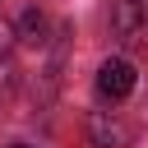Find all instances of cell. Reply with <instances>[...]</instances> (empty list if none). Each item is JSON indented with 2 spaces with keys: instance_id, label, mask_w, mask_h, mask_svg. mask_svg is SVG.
<instances>
[{
  "instance_id": "obj_4",
  "label": "cell",
  "mask_w": 148,
  "mask_h": 148,
  "mask_svg": "<svg viewBox=\"0 0 148 148\" xmlns=\"http://www.w3.org/2000/svg\"><path fill=\"white\" fill-rule=\"evenodd\" d=\"M14 32H18V42L23 46H46V32H51V18L32 5V9H23L18 14V23H14Z\"/></svg>"
},
{
  "instance_id": "obj_5",
  "label": "cell",
  "mask_w": 148,
  "mask_h": 148,
  "mask_svg": "<svg viewBox=\"0 0 148 148\" xmlns=\"http://www.w3.org/2000/svg\"><path fill=\"white\" fill-rule=\"evenodd\" d=\"M14 74H18V69H14V60H9V56H0V102L9 97V88H14Z\"/></svg>"
},
{
  "instance_id": "obj_3",
  "label": "cell",
  "mask_w": 148,
  "mask_h": 148,
  "mask_svg": "<svg viewBox=\"0 0 148 148\" xmlns=\"http://www.w3.org/2000/svg\"><path fill=\"white\" fill-rule=\"evenodd\" d=\"M88 139H92V148H130L134 130L111 111H92L88 116Z\"/></svg>"
},
{
  "instance_id": "obj_6",
  "label": "cell",
  "mask_w": 148,
  "mask_h": 148,
  "mask_svg": "<svg viewBox=\"0 0 148 148\" xmlns=\"http://www.w3.org/2000/svg\"><path fill=\"white\" fill-rule=\"evenodd\" d=\"M18 42V32L9 28V23H0V56H9V46Z\"/></svg>"
},
{
  "instance_id": "obj_2",
  "label": "cell",
  "mask_w": 148,
  "mask_h": 148,
  "mask_svg": "<svg viewBox=\"0 0 148 148\" xmlns=\"http://www.w3.org/2000/svg\"><path fill=\"white\" fill-rule=\"evenodd\" d=\"M134 83H139V74H134V65H130L125 56L102 60V69H97V92H102L106 102H125V97L134 92Z\"/></svg>"
},
{
  "instance_id": "obj_1",
  "label": "cell",
  "mask_w": 148,
  "mask_h": 148,
  "mask_svg": "<svg viewBox=\"0 0 148 148\" xmlns=\"http://www.w3.org/2000/svg\"><path fill=\"white\" fill-rule=\"evenodd\" d=\"M111 37L125 51L148 46V0H111Z\"/></svg>"
},
{
  "instance_id": "obj_7",
  "label": "cell",
  "mask_w": 148,
  "mask_h": 148,
  "mask_svg": "<svg viewBox=\"0 0 148 148\" xmlns=\"http://www.w3.org/2000/svg\"><path fill=\"white\" fill-rule=\"evenodd\" d=\"M14 148H28V143H14Z\"/></svg>"
}]
</instances>
